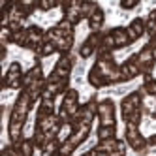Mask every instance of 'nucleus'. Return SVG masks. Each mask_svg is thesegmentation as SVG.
<instances>
[{
  "label": "nucleus",
  "instance_id": "39448f33",
  "mask_svg": "<svg viewBox=\"0 0 156 156\" xmlns=\"http://www.w3.org/2000/svg\"><path fill=\"white\" fill-rule=\"evenodd\" d=\"M104 21H105V15H104V9L98 8L96 12L88 17V28L92 32H100V28L104 27Z\"/></svg>",
  "mask_w": 156,
  "mask_h": 156
},
{
  "label": "nucleus",
  "instance_id": "0eeeda50",
  "mask_svg": "<svg viewBox=\"0 0 156 156\" xmlns=\"http://www.w3.org/2000/svg\"><path fill=\"white\" fill-rule=\"evenodd\" d=\"M100 6L96 4V2H81V8H79V12H81V17L85 19H88V17H90L94 12H96V9H98Z\"/></svg>",
  "mask_w": 156,
  "mask_h": 156
},
{
  "label": "nucleus",
  "instance_id": "7ed1b4c3",
  "mask_svg": "<svg viewBox=\"0 0 156 156\" xmlns=\"http://www.w3.org/2000/svg\"><path fill=\"white\" fill-rule=\"evenodd\" d=\"M126 32H128V36H130V40L132 41H136V40H139L145 32V19H141V17H137V19H133L132 23L128 25V28H126Z\"/></svg>",
  "mask_w": 156,
  "mask_h": 156
},
{
  "label": "nucleus",
  "instance_id": "f257e3e1",
  "mask_svg": "<svg viewBox=\"0 0 156 156\" xmlns=\"http://www.w3.org/2000/svg\"><path fill=\"white\" fill-rule=\"evenodd\" d=\"M23 68H21L19 62H12L9 68L4 73V88H19L23 87Z\"/></svg>",
  "mask_w": 156,
  "mask_h": 156
},
{
  "label": "nucleus",
  "instance_id": "20e7f679",
  "mask_svg": "<svg viewBox=\"0 0 156 156\" xmlns=\"http://www.w3.org/2000/svg\"><path fill=\"white\" fill-rule=\"evenodd\" d=\"M109 32H111V34H113V38H115V45H117V49H119V47H128L130 43H132V40H130V36H128L126 28L115 27V28H111Z\"/></svg>",
  "mask_w": 156,
  "mask_h": 156
},
{
  "label": "nucleus",
  "instance_id": "6e6552de",
  "mask_svg": "<svg viewBox=\"0 0 156 156\" xmlns=\"http://www.w3.org/2000/svg\"><path fill=\"white\" fill-rule=\"evenodd\" d=\"M96 51H98V49L92 45V43H88V41L85 40V41H83V45L79 47V57H81V58H90Z\"/></svg>",
  "mask_w": 156,
  "mask_h": 156
},
{
  "label": "nucleus",
  "instance_id": "9d476101",
  "mask_svg": "<svg viewBox=\"0 0 156 156\" xmlns=\"http://www.w3.org/2000/svg\"><path fill=\"white\" fill-rule=\"evenodd\" d=\"M147 143H149V147H156V133H154V136H151V137L147 139Z\"/></svg>",
  "mask_w": 156,
  "mask_h": 156
},
{
  "label": "nucleus",
  "instance_id": "1a4fd4ad",
  "mask_svg": "<svg viewBox=\"0 0 156 156\" xmlns=\"http://www.w3.org/2000/svg\"><path fill=\"white\" fill-rule=\"evenodd\" d=\"M137 4H139L137 0H132V2H120V8H122V9H133Z\"/></svg>",
  "mask_w": 156,
  "mask_h": 156
},
{
  "label": "nucleus",
  "instance_id": "f03ea898",
  "mask_svg": "<svg viewBox=\"0 0 156 156\" xmlns=\"http://www.w3.org/2000/svg\"><path fill=\"white\" fill-rule=\"evenodd\" d=\"M100 126H115V104L113 100H102L98 104V115Z\"/></svg>",
  "mask_w": 156,
  "mask_h": 156
},
{
  "label": "nucleus",
  "instance_id": "423d86ee",
  "mask_svg": "<svg viewBox=\"0 0 156 156\" xmlns=\"http://www.w3.org/2000/svg\"><path fill=\"white\" fill-rule=\"evenodd\" d=\"M98 139L100 141L117 139V126H100L98 128Z\"/></svg>",
  "mask_w": 156,
  "mask_h": 156
}]
</instances>
